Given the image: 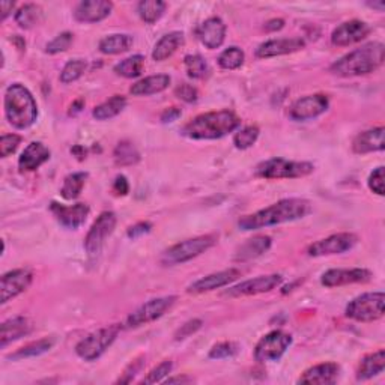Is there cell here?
Instances as JSON below:
<instances>
[{
	"mask_svg": "<svg viewBox=\"0 0 385 385\" xmlns=\"http://www.w3.org/2000/svg\"><path fill=\"white\" fill-rule=\"evenodd\" d=\"M385 47L381 42H369L360 49L345 54L331 65V73L340 77L370 74L384 64Z\"/></svg>",
	"mask_w": 385,
	"mask_h": 385,
	"instance_id": "cell-3",
	"label": "cell"
},
{
	"mask_svg": "<svg viewBox=\"0 0 385 385\" xmlns=\"http://www.w3.org/2000/svg\"><path fill=\"white\" fill-rule=\"evenodd\" d=\"M113 9V4L107 0H85L74 9V17L80 23H98L107 18Z\"/></svg>",
	"mask_w": 385,
	"mask_h": 385,
	"instance_id": "cell-21",
	"label": "cell"
},
{
	"mask_svg": "<svg viewBox=\"0 0 385 385\" xmlns=\"http://www.w3.org/2000/svg\"><path fill=\"white\" fill-rule=\"evenodd\" d=\"M174 95L185 102H194L199 93H197V89L194 86L189 83H182L181 86L177 88V90H174Z\"/></svg>",
	"mask_w": 385,
	"mask_h": 385,
	"instance_id": "cell-49",
	"label": "cell"
},
{
	"mask_svg": "<svg viewBox=\"0 0 385 385\" xmlns=\"http://www.w3.org/2000/svg\"><path fill=\"white\" fill-rule=\"evenodd\" d=\"M114 162L118 166H133L136 162H138L140 160V154L138 150L136 149V146L131 142H119L118 146L114 148Z\"/></svg>",
	"mask_w": 385,
	"mask_h": 385,
	"instance_id": "cell-37",
	"label": "cell"
},
{
	"mask_svg": "<svg viewBox=\"0 0 385 385\" xmlns=\"http://www.w3.org/2000/svg\"><path fill=\"white\" fill-rule=\"evenodd\" d=\"M166 384H174V382H191V379L190 378H186V377H177V378H167L166 381H165Z\"/></svg>",
	"mask_w": 385,
	"mask_h": 385,
	"instance_id": "cell-56",
	"label": "cell"
},
{
	"mask_svg": "<svg viewBox=\"0 0 385 385\" xmlns=\"http://www.w3.org/2000/svg\"><path fill=\"white\" fill-rule=\"evenodd\" d=\"M197 38L209 50H215L223 45L226 38V25L218 17H211L205 20L196 30Z\"/></svg>",
	"mask_w": 385,
	"mask_h": 385,
	"instance_id": "cell-19",
	"label": "cell"
},
{
	"mask_svg": "<svg viewBox=\"0 0 385 385\" xmlns=\"http://www.w3.org/2000/svg\"><path fill=\"white\" fill-rule=\"evenodd\" d=\"M384 136H385L384 126L372 128V130H367L365 133L358 134L353 143L354 153L355 154H370V153H377V150H384V148H385Z\"/></svg>",
	"mask_w": 385,
	"mask_h": 385,
	"instance_id": "cell-24",
	"label": "cell"
},
{
	"mask_svg": "<svg viewBox=\"0 0 385 385\" xmlns=\"http://www.w3.org/2000/svg\"><path fill=\"white\" fill-rule=\"evenodd\" d=\"M370 8H373V9H378L379 11V13H382V11H384V8H385V5H384V2H378V4H367Z\"/></svg>",
	"mask_w": 385,
	"mask_h": 385,
	"instance_id": "cell-57",
	"label": "cell"
},
{
	"mask_svg": "<svg viewBox=\"0 0 385 385\" xmlns=\"http://www.w3.org/2000/svg\"><path fill=\"white\" fill-rule=\"evenodd\" d=\"M54 345V339H49V337H45V339H41L38 342H33L26 345L25 348L18 349L16 354L11 355L9 358L13 360H21V358H29V357H38L41 354L49 353L50 349Z\"/></svg>",
	"mask_w": 385,
	"mask_h": 385,
	"instance_id": "cell-38",
	"label": "cell"
},
{
	"mask_svg": "<svg viewBox=\"0 0 385 385\" xmlns=\"http://www.w3.org/2000/svg\"><path fill=\"white\" fill-rule=\"evenodd\" d=\"M113 190H114L116 194L125 196V194H128V191H130V184H128V181H126L125 177H118V178L114 179Z\"/></svg>",
	"mask_w": 385,
	"mask_h": 385,
	"instance_id": "cell-52",
	"label": "cell"
},
{
	"mask_svg": "<svg viewBox=\"0 0 385 385\" xmlns=\"http://www.w3.org/2000/svg\"><path fill=\"white\" fill-rule=\"evenodd\" d=\"M370 33V26L361 20L345 21L331 33V42L337 47H348L363 41Z\"/></svg>",
	"mask_w": 385,
	"mask_h": 385,
	"instance_id": "cell-15",
	"label": "cell"
},
{
	"mask_svg": "<svg viewBox=\"0 0 385 385\" xmlns=\"http://www.w3.org/2000/svg\"><path fill=\"white\" fill-rule=\"evenodd\" d=\"M241 119L230 110L209 112L196 116L182 128V134L193 140H215L235 131Z\"/></svg>",
	"mask_w": 385,
	"mask_h": 385,
	"instance_id": "cell-2",
	"label": "cell"
},
{
	"mask_svg": "<svg viewBox=\"0 0 385 385\" xmlns=\"http://www.w3.org/2000/svg\"><path fill=\"white\" fill-rule=\"evenodd\" d=\"M126 106V100L122 95H114L110 100H107L106 102L100 104L95 109H93L92 114L93 118L97 121H107L114 118V116H118Z\"/></svg>",
	"mask_w": 385,
	"mask_h": 385,
	"instance_id": "cell-32",
	"label": "cell"
},
{
	"mask_svg": "<svg viewBox=\"0 0 385 385\" xmlns=\"http://www.w3.org/2000/svg\"><path fill=\"white\" fill-rule=\"evenodd\" d=\"M271 247V238L266 235L254 237L251 239H247L242 246L237 250L235 261L238 262H247L251 259L259 258L263 253H266Z\"/></svg>",
	"mask_w": 385,
	"mask_h": 385,
	"instance_id": "cell-28",
	"label": "cell"
},
{
	"mask_svg": "<svg viewBox=\"0 0 385 385\" xmlns=\"http://www.w3.org/2000/svg\"><path fill=\"white\" fill-rule=\"evenodd\" d=\"M41 20L42 9L35 4H28L25 6H21L16 14V21L21 29H32L35 25H38Z\"/></svg>",
	"mask_w": 385,
	"mask_h": 385,
	"instance_id": "cell-36",
	"label": "cell"
},
{
	"mask_svg": "<svg viewBox=\"0 0 385 385\" xmlns=\"http://www.w3.org/2000/svg\"><path fill=\"white\" fill-rule=\"evenodd\" d=\"M358 238L354 233H336L325 239L313 242L307 249V254L313 258H319V256H330V254H342L345 251L353 250L355 247Z\"/></svg>",
	"mask_w": 385,
	"mask_h": 385,
	"instance_id": "cell-12",
	"label": "cell"
},
{
	"mask_svg": "<svg viewBox=\"0 0 385 385\" xmlns=\"http://www.w3.org/2000/svg\"><path fill=\"white\" fill-rule=\"evenodd\" d=\"M5 116L6 121L17 130H26L38 118L37 101L32 93L20 83L11 85L5 92Z\"/></svg>",
	"mask_w": 385,
	"mask_h": 385,
	"instance_id": "cell-4",
	"label": "cell"
},
{
	"mask_svg": "<svg viewBox=\"0 0 385 385\" xmlns=\"http://www.w3.org/2000/svg\"><path fill=\"white\" fill-rule=\"evenodd\" d=\"M88 68V64L86 61L83 59H74V61H69L61 73V81L65 85L68 83H73V81L78 80L81 76L85 74Z\"/></svg>",
	"mask_w": 385,
	"mask_h": 385,
	"instance_id": "cell-41",
	"label": "cell"
},
{
	"mask_svg": "<svg viewBox=\"0 0 385 385\" xmlns=\"http://www.w3.org/2000/svg\"><path fill=\"white\" fill-rule=\"evenodd\" d=\"M116 226V215L112 211H104L100 214V217L95 220V223L89 229L88 235L85 238V249L89 256H97L104 242L112 235Z\"/></svg>",
	"mask_w": 385,
	"mask_h": 385,
	"instance_id": "cell-11",
	"label": "cell"
},
{
	"mask_svg": "<svg viewBox=\"0 0 385 385\" xmlns=\"http://www.w3.org/2000/svg\"><path fill=\"white\" fill-rule=\"evenodd\" d=\"M186 74L190 78H203L209 73V66L206 61L199 54H189L184 59Z\"/></svg>",
	"mask_w": 385,
	"mask_h": 385,
	"instance_id": "cell-40",
	"label": "cell"
},
{
	"mask_svg": "<svg viewBox=\"0 0 385 385\" xmlns=\"http://www.w3.org/2000/svg\"><path fill=\"white\" fill-rule=\"evenodd\" d=\"M150 227H153L150 226V223H145V221H142V223H137L133 227L128 229V238L136 239L138 237L146 235V233L150 230Z\"/></svg>",
	"mask_w": 385,
	"mask_h": 385,
	"instance_id": "cell-50",
	"label": "cell"
},
{
	"mask_svg": "<svg viewBox=\"0 0 385 385\" xmlns=\"http://www.w3.org/2000/svg\"><path fill=\"white\" fill-rule=\"evenodd\" d=\"M328 97L324 95V93H314V95H307L297 100L292 104V107H290L289 116L294 121H309L325 113L328 110Z\"/></svg>",
	"mask_w": 385,
	"mask_h": 385,
	"instance_id": "cell-13",
	"label": "cell"
},
{
	"mask_svg": "<svg viewBox=\"0 0 385 385\" xmlns=\"http://www.w3.org/2000/svg\"><path fill=\"white\" fill-rule=\"evenodd\" d=\"M384 292H369L357 297L346 306V316L358 322H373L384 316Z\"/></svg>",
	"mask_w": 385,
	"mask_h": 385,
	"instance_id": "cell-7",
	"label": "cell"
},
{
	"mask_svg": "<svg viewBox=\"0 0 385 385\" xmlns=\"http://www.w3.org/2000/svg\"><path fill=\"white\" fill-rule=\"evenodd\" d=\"M21 143V137L17 134H5L0 138V157L6 158L14 154Z\"/></svg>",
	"mask_w": 385,
	"mask_h": 385,
	"instance_id": "cell-46",
	"label": "cell"
},
{
	"mask_svg": "<svg viewBox=\"0 0 385 385\" xmlns=\"http://www.w3.org/2000/svg\"><path fill=\"white\" fill-rule=\"evenodd\" d=\"M119 333V326H107V328H101L95 333L89 334L83 340H80L76 346L77 355L85 361H95L98 360L112 343L116 340Z\"/></svg>",
	"mask_w": 385,
	"mask_h": 385,
	"instance_id": "cell-8",
	"label": "cell"
},
{
	"mask_svg": "<svg viewBox=\"0 0 385 385\" xmlns=\"http://www.w3.org/2000/svg\"><path fill=\"white\" fill-rule=\"evenodd\" d=\"M202 321L201 319H193V321H189L186 324H184L181 328L177 331V334H174V339L177 340H184L186 339V337H190L191 334H194L197 330L202 328Z\"/></svg>",
	"mask_w": 385,
	"mask_h": 385,
	"instance_id": "cell-48",
	"label": "cell"
},
{
	"mask_svg": "<svg viewBox=\"0 0 385 385\" xmlns=\"http://www.w3.org/2000/svg\"><path fill=\"white\" fill-rule=\"evenodd\" d=\"M384 179H385V174H384V167L379 166L378 169L373 170L370 173L369 177V189L377 193L378 196H384Z\"/></svg>",
	"mask_w": 385,
	"mask_h": 385,
	"instance_id": "cell-47",
	"label": "cell"
},
{
	"mask_svg": "<svg viewBox=\"0 0 385 385\" xmlns=\"http://www.w3.org/2000/svg\"><path fill=\"white\" fill-rule=\"evenodd\" d=\"M174 302H177V297H160L155 300H150L145 302L143 306H140L133 314H130L126 319L128 328H137V326L146 325L149 322H154L158 318H161Z\"/></svg>",
	"mask_w": 385,
	"mask_h": 385,
	"instance_id": "cell-10",
	"label": "cell"
},
{
	"mask_svg": "<svg viewBox=\"0 0 385 385\" xmlns=\"http://www.w3.org/2000/svg\"><path fill=\"white\" fill-rule=\"evenodd\" d=\"M372 278V273L365 268H353V270H330L322 274L321 283L326 288H339L354 283H366Z\"/></svg>",
	"mask_w": 385,
	"mask_h": 385,
	"instance_id": "cell-17",
	"label": "cell"
},
{
	"mask_svg": "<svg viewBox=\"0 0 385 385\" xmlns=\"http://www.w3.org/2000/svg\"><path fill=\"white\" fill-rule=\"evenodd\" d=\"M143 66H145V57L136 54L131 57H126V59L121 61L119 64H116L113 71L125 78H136L142 74Z\"/></svg>",
	"mask_w": 385,
	"mask_h": 385,
	"instance_id": "cell-33",
	"label": "cell"
},
{
	"mask_svg": "<svg viewBox=\"0 0 385 385\" xmlns=\"http://www.w3.org/2000/svg\"><path fill=\"white\" fill-rule=\"evenodd\" d=\"M310 211L312 205L306 199H283L258 213L242 217L238 221V226L242 230H258L304 218Z\"/></svg>",
	"mask_w": 385,
	"mask_h": 385,
	"instance_id": "cell-1",
	"label": "cell"
},
{
	"mask_svg": "<svg viewBox=\"0 0 385 385\" xmlns=\"http://www.w3.org/2000/svg\"><path fill=\"white\" fill-rule=\"evenodd\" d=\"M32 273L29 270H14L4 274L2 277V304H6L9 300L18 297L32 283Z\"/></svg>",
	"mask_w": 385,
	"mask_h": 385,
	"instance_id": "cell-18",
	"label": "cell"
},
{
	"mask_svg": "<svg viewBox=\"0 0 385 385\" xmlns=\"http://www.w3.org/2000/svg\"><path fill=\"white\" fill-rule=\"evenodd\" d=\"M283 277L280 274H271V276H261L251 280H246L237 286L227 289L225 295L227 297H250V295H259L270 292V290L276 289L282 283Z\"/></svg>",
	"mask_w": 385,
	"mask_h": 385,
	"instance_id": "cell-14",
	"label": "cell"
},
{
	"mask_svg": "<svg viewBox=\"0 0 385 385\" xmlns=\"http://www.w3.org/2000/svg\"><path fill=\"white\" fill-rule=\"evenodd\" d=\"M50 158V149L41 142H32L23 150L18 160V167L21 172H33L41 167Z\"/></svg>",
	"mask_w": 385,
	"mask_h": 385,
	"instance_id": "cell-23",
	"label": "cell"
},
{
	"mask_svg": "<svg viewBox=\"0 0 385 385\" xmlns=\"http://www.w3.org/2000/svg\"><path fill=\"white\" fill-rule=\"evenodd\" d=\"M306 47L304 40L301 38H280V40H270L261 44L256 50V56L259 59H268V57L285 56L300 52Z\"/></svg>",
	"mask_w": 385,
	"mask_h": 385,
	"instance_id": "cell-20",
	"label": "cell"
},
{
	"mask_svg": "<svg viewBox=\"0 0 385 385\" xmlns=\"http://www.w3.org/2000/svg\"><path fill=\"white\" fill-rule=\"evenodd\" d=\"M339 372L340 367L336 363H322L318 366H313L309 370L302 373L298 382L301 384H319V385H326V384H334L339 378Z\"/></svg>",
	"mask_w": 385,
	"mask_h": 385,
	"instance_id": "cell-25",
	"label": "cell"
},
{
	"mask_svg": "<svg viewBox=\"0 0 385 385\" xmlns=\"http://www.w3.org/2000/svg\"><path fill=\"white\" fill-rule=\"evenodd\" d=\"M238 353V345L232 343V342H223V343H217L213 346L211 351H209V358L214 360H223L233 357Z\"/></svg>",
	"mask_w": 385,
	"mask_h": 385,
	"instance_id": "cell-45",
	"label": "cell"
},
{
	"mask_svg": "<svg viewBox=\"0 0 385 385\" xmlns=\"http://www.w3.org/2000/svg\"><path fill=\"white\" fill-rule=\"evenodd\" d=\"M0 5H2V20H6L8 16L13 13L16 4L14 2H2Z\"/></svg>",
	"mask_w": 385,
	"mask_h": 385,
	"instance_id": "cell-54",
	"label": "cell"
},
{
	"mask_svg": "<svg viewBox=\"0 0 385 385\" xmlns=\"http://www.w3.org/2000/svg\"><path fill=\"white\" fill-rule=\"evenodd\" d=\"M246 59V54L239 47H229L218 56V65L223 69H238Z\"/></svg>",
	"mask_w": 385,
	"mask_h": 385,
	"instance_id": "cell-39",
	"label": "cell"
},
{
	"mask_svg": "<svg viewBox=\"0 0 385 385\" xmlns=\"http://www.w3.org/2000/svg\"><path fill=\"white\" fill-rule=\"evenodd\" d=\"M133 45V38L126 33H114L100 41V52L104 54H119L130 50Z\"/></svg>",
	"mask_w": 385,
	"mask_h": 385,
	"instance_id": "cell-31",
	"label": "cell"
},
{
	"mask_svg": "<svg viewBox=\"0 0 385 385\" xmlns=\"http://www.w3.org/2000/svg\"><path fill=\"white\" fill-rule=\"evenodd\" d=\"M385 367V353L384 349H379V351L366 355L358 366L357 370V379L358 381H366L373 377L379 375V373L384 372Z\"/></svg>",
	"mask_w": 385,
	"mask_h": 385,
	"instance_id": "cell-30",
	"label": "cell"
},
{
	"mask_svg": "<svg viewBox=\"0 0 385 385\" xmlns=\"http://www.w3.org/2000/svg\"><path fill=\"white\" fill-rule=\"evenodd\" d=\"M292 345V336L285 331H271L263 336L254 348V360L259 363L277 361L283 357L289 346Z\"/></svg>",
	"mask_w": 385,
	"mask_h": 385,
	"instance_id": "cell-9",
	"label": "cell"
},
{
	"mask_svg": "<svg viewBox=\"0 0 385 385\" xmlns=\"http://www.w3.org/2000/svg\"><path fill=\"white\" fill-rule=\"evenodd\" d=\"M285 26V21L282 18H274V20H270L265 25V30L266 32H276V30H280L283 29Z\"/></svg>",
	"mask_w": 385,
	"mask_h": 385,
	"instance_id": "cell-53",
	"label": "cell"
},
{
	"mask_svg": "<svg viewBox=\"0 0 385 385\" xmlns=\"http://www.w3.org/2000/svg\"><path fill=\"white\" fill-rule=\"evenodd\" d=\"M88 174L83 172H77V173H71L68 174L64 181L61 194L64 199L66 201H74L81 194V190H83L85 182H86Z\"/></svg>",
	"mask_w": 385,
	"mask_h": 385,
	"instance_id": "cell-34",
	"label": "cell"
},
{
	"mask_svg": "<svg viewBox=\"0 0 385 385\" xmlns=\"http://www.w3.org/2000/svg\"><path fill=\"white\" fill-rule=\"evenodd\" d=\"M32 322L28 318H13L2 324V331H0V346L5 348L8 343L21 339L32 331Z\"/></svg>",
	"mask_w": 385,
	"mask_h": 385,
	"instance_id": "cell-26",
	"label": "cell"
},
{
	"mask_svg": "<svg viewBox=\"0 0 385 385\" xmlns=\"http://www.w3.org/2000/svg\"><path fill=\"white\" fill-rule=\"evenodd\" d=\"M314 170L307 161H289L285 158H273L261 162L256 167V177L265 179H295L304 178Z\"/></svg>",
	"mask_w": 385,
	"mask_h": 385,
	"instance_id": "cell-5",
	"label": "cell"
},
{
	"mask_svg": "<svg viewBox=\"0 0 385 385\" xmlns=\"http://www.w3.org/2000/svg\"><path fill=\"white\" fill-rule=\"evenodd\" d=\"M50 211L59 223L66 229H78L85 223L89 215V206L86 203H76L73 206H65L57 202L50 205Z\"/></svg>",
	"mask_w": 385,
	"mask_h": 385,
	"instance_id": "cell-16",
	"label": "cell"
},
{
	"mask_svg": "<svg viewBox=\"0 0 385 385\" xmlns=\"http://www.w3.org/2000/svg\"><path fill=\"white\" fill-rule=\"evenodd\" d=\"M182 114L181 109L178 107H170V109H166L165 112L161 113V122L162 124H169V122H174L177 121L179 116Z\"/></svg>",
	"mask_w": 385,
	"mask_h": 385,
	"instance_id": "cell-51",
	"label": "cell"
},
{
	"mask_svg": "<svg viewBox=\"0 0 385 385\" xmlns=\"http://www.w3.org/2000/svg\"><path fill=\"white\" fill-rule=\"evenodd\" d=\"M83 106H85V101H83V100H77V101L73 104V106H71V110H69V114H76V113H78Z\"/></svg>",
	"mask_w": 385,
	"mask_h": 385,
	"instance_id": "cell-55",
	"label": "cell"
},
{
	"mask_svg": "<svg viewBox=\"0 0 385 385\" xmlns=\"http://www.w3.org/2000/svg\"><path fill=\"white\" fill-rule=\"evenodd\" d=\"M185 38L182 32H170L165 35L154 47L153 57L157 62H162L169 59V57L184 45Z\"/></svg>",
	"mask_w": 385,
	"mask_h": 385,
	"instance_id": "cell-29",
	"label": "cell"
},
{
	"mask_svg": "<svg viewBox=\"0 0 385 385\" xmlns=\"http://www.w3.org/2000/svg\"><path fill=\"white\" fill-rule=\"evenodd\" d=\"M73 40H74V35L69 33V32H64L61 35H57V37L47 44V53L50 54H57V53H62V52H66L69 49V45L73 44Z\"/></svg>",
	"mask_w": 385,
	"mask_h": 385,
	"instance_id": "cell-43",
	"label": "cell"
},
{
	"mask_svg": "<svg viewBox=\"0 0 385 385\" xmlns=\"http://www.w3.org/2000/svg\"><path fill=\"white\" fill-rule=\"evenodd\" d=\"M166 6L167 5L165 2H160V0H143V2L137 5V11L140 18L148 23V25H153L165 14Z\"/></svg>",
	"mask_w": 385,
	"mask_h": 385,
	"instance_id": "cell-35",
	"label": "cell"
},
{
	"mask_svg": "<svg viewBox=\"0 0 385 385\" xmlns=\"http://www.w3.org/2000/svg\"><path fill=\"white\" fill-rule=\"evenodd\" d=\"M217 239H218L217 235H202L191 239H185L179 244H174L173 247L167 249L162 253L161 263L166 266H173L189 262L211 249L217 242Z\"/></svg>",
	"mask_w": 385,
	"mask_h": 385,
	"instance_id": "cell-6",
	"label": "cell"
},
{
	"mask_svg": "<svg viewBox=\"0 0 385 385\" xmlns=\"http://www.w3.org/2000/svg\"><path fill=\"white\" fill-rule=\"evenodd\" d=\"M170 85V77L166 74H157V76H149L143 80L137 81L131 88L130 93L134 97H148L154 95V93H160L166 90Z\"/></svg>",
	"mask_w": 385,
	"mask_h": 385,
	"instance_id": "cell-27",
	"label": "cell"
},
{
	"mask_svg": "<svg viewBox=\"0 0 385 385\" xmlns=\"http://www.w3.org/2000/svg\"><path fill=\"white\" fill-rule=\"evenodd\" d=\"M258 137H259V128L250 125V126L242 128V130H239L235 134V137H233V145H235L238 149H249L256 143Z\"/></svg>",
	"mask_w": 385,
	"mask_h": 385,
	"instance_id": "cell-42",
	"label": "cell"
},
{
	"mask_svg": "<svg viewBox=\"0 0 385 385\" xmlns=\"http://www.w3.org/2000/svg\"><path fill=\"white\" fill-rule=\"evenodd\" d=\"M239 276H241V271L237 270V268H230V270L209 274L201 280H197L196 283H193L189 289H186V292L189 294H203V292H209V290H214L218 288H225L229 283L235 282Z\"/></svg>",
	"mask_w": 385,
	"mask_h": 385,
	"instance_id": "cell-22",
	"label": "cell"
},
{
	"mask_svg": "<svg viewBox=\"0 0 385 385\" xmlns=\"http://www.w3.org/2000/svg\"><path fill=\"white\" fill-rule=\"evenodd\" d=\"M172 369H173L172 361H162L161 365H158L148 373L146 378H143L142 384H157L165 381V378L172 372Z\"/></svg>",
	"mask_w": 385,
	"mask_h": 385,
	"instance_id": "cell-44",
	"label": "cell"
}]
</instances>
